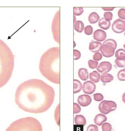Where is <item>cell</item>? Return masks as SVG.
Returning <instances> with one entry per match:
<instances>
[{
	"mask_svg": "<svg viewBox=\"0 0 125 131\" xmlns=\"http://www.w3.org/2000/svg\"><path fill=\"white\" fill-rule=\"evenodd\" d=\"M53 88L41 80L32 79L19 85L15 92V102L23 111L38 114L47 111L55 97Z\"/></svg>",
	"mask_w": 125,
	"mask_h": 131,
	"instance_id": "1",
	"label": "cell"
},
{
	"mask_svg": "<svg viewBox=\"0 0 125 131\" xmlns=\"http://www.w3.org/2000/svg\"><path fill=\"white\" fill-rule=\"evenodd\" d=\"M118 15L120 18L125 20V9L121 8L118 11Z\"/></svg>",
	"mask_w": 125,
	"mask_h": 131,
	"instance_id": "33",
	"label": "cell"
},
{
	"mask_svg": "<svg viewBox=\"0 0 125 131\" xmlns=\"http://www.w3.org/2000/svg\"><path fill=\"white\" fill-rule=\"evenodd\" d=\"M100 18V16L97 13L93 12L91 13L89 15L88 20L90 24H95L98 22Z\"/></svg>",
	"mask_w": 125,
	"mask_h": 131,
	"instance_id": "20",
	"label": "cell"
},
{
	"mask_svg": "<svg viewBox=\"0 0 125 131\" xmlns=\"http://www.w3.org/2000/svg\"><path fill=\"white\" fill-rule=\"evenodd\" d=\"M81 109L80 106L77 103H74V114H77L80 113Z\"/></svg>",
	"mask_w": 125,
	"mask_h": 131,
	"instance_id": "34",
	"label": "cell"
},
{
	"mask_svg": "<svg viewBox=\"0 0 125 131\" xmlns=\"http://www.w3.org/2000/svg\"><path fill=\"white\" fill-rule=\"evenodd\" d=\"M111 25L110 21L107 20L104 18H102L99 20L98 25L100 28L102 29L107 30L108 29Z\"/></svg>",
	"mask_w": 125,
	"mask_h": 131,
	"instance_id": "15",
	"label": "cell"
},
{
	"mask_svg": "<svg viewBox=\"0 0 125 131\" xmlns=\"http://www.w3.org/2000/svg\"><path fill=\"white\" fill-rule=\"evenodd\" d=\"M114 62L118 67L123 68L125 67V57L116 59Z\"/></svg>",
	"mask_w": 125,
	"mask_h": 131,
	"instance_id": "24",
	"label": "cell"
},
{
	"mask_svg": "<svg viewBox=\"0 0 125 131\" xmlns=\"http://www.w3.org/2000/svg\"><path fill=\"white\" fill-rule=\"evenodd\" d=\"M100 74L96 71H93L89 74V78L90 80L95 83L100 82Z\"/></svg>",
	"mask_w": 125,
	"mask_h": 131,
	"instance_id": "19",
	"label": "cell"
},
{
	"mask_svg": "<svg viewBox=\"0 0 125 131\" xmlns=\"http://www.w3.org/2000/svg\"><path fill=\"white\" fill-rule=\"evenodd\" d=\"M103 44L108 45L112 47L114 49H116L117 47V43L115 40L112 39H108L103 42Z\"/></svg>",
	"mask_w": 125,
	"mask_h": 131,
	"instance_id": "25",
	"label": "cell"
},
{
	"mask_svg": "<svg viewBox=\"0 0 125 131\" xmlns=\"http://www.w3.org/2000/svg\"><path fill=\"white\" fill-rule=\"evenodd\" d=\"M113 79L114 77L112 75L109 73H102L101 76V81L104 83L111 82Z\"/></svg>",
	"mask_w": 125,
	"mask_h": 131,
	"instance_id": "18",
	"label": "cell"
},
{
	"mask_svg": "<svg viewBox=\"0 0 125 131\" xmlns=\"http://www.w3.org/2000/svg\"><path fill=\"white\" fill-rule=\"evenodd\" d=\"M99 130L98 127L96 125H90L88 127L87 131H98Z\"/></svg>",
	"mask_w": 125,
	"mask_h": 131,
	"instance_id": "38",
	"label": "cell"
},
{
	"mask_svg": "<svg viewBox=\"0 0 125 131\" xmlns=\"http://www.w3.org/2000/svg\"><path fill=\"white\" fill-rule=\"evenodd\" d=\"M115 57L116 59L125 57V50H124L120 49L118 50L115 53Z\"/></svg>",
	"mask_w": 125,
	"mask_h": 131,
	"instance_id": "27",
	"label": "cell"
},
{
	"mask_svg": "<svg viewBox=\"0 0 125 131\" xmlns=\"http://www.w3.org/2000/svg\"><path fill=\"white\" fill-rule=\"evenodd\" d=\"M94 99L96 101L100 102L103 100L104 97L102 94L100 93H96L93 95Z\"/></svg>",
	"mask_w": 125,
	"mask_h": 131,
	"instance_id": "31",
	"label": "cell"
},
{
	"mask_svg": "<svg viewBox=\"0 0 125 131\" xmlns=\"http://www.w3.org/2000/svg\"><path fill=\"white\" fill-rule=\"evenodd\" d=\"M74 29L77 32L81 33L84 29L85 25L83 22L80 20H77L74 24Z\"/></svg>",
	"mask_w": 125,
	"mask_h": 131,
	"instance_id": "22",
	"label": "cell"
},
{
	"mask_svg": "<svg viewBox=\"0 0 125 131\" xmlns=\"http://www.w3.org/2000/svg\"><path fill=\"white\" fill-rule=\"evenodd\" d=\"M117 107V104L115 102L113 101L104 100L100 103L98 108L101 113L107 115L110 112L115 110Z\"/></svg>",
	"mask_w": 125,
	"mask_h": 131,
	"instance_id": "6",
	"label": "cell"
},
{
	"mask_svg": "<svg viewBox=\"0 0 125 131\" xmlns=\"http://www.w3.org/2000/svg\"><path fill=\"white\" fill-rule=\"evenodd\" d=\"M77 101L81 106L86 107L90 104L92 99L89 95H82L78 97Z\"/></svg>",
	"mask_w": 125,
	"mask_h": 131,
	"instance_id": "11",
	"label": "cell"
},
{
	"mask_svg": "<svg viewBox=\"0 0 125 131\" xmlns=\"http://www.w3.org/2000/svg\"><path fill=\"white\" fill-rule=\"evenodd\" d=\"M14 66V56L7 45L0 39V88L12 77Z\"/></svg>",
	"mask_w": 125,
	"mask_h": 131,
	"instance_id": "3",
	"label": "cell"
},
{
	"mask_svg": "<svg viewBox=\"0 0 125 131\" xmlns=\"http://www.w3.org/2000/svg\"><path fill=\"white\" fill-rule=\"evenodd\" d=\"M85 33L86 35H92L93 32V28L91 26H87L85 28Z\"/></svg>",
	"mask_w": 125,
	"mask_h": 131,
	"instance_id": "32",
	"label": "cell"
},
{
	"mask_svg": "<svg viewBox=\"0 0 125 131\" xmlns=\"http://www.w3.org/2000/svg\"><path fill=\"white\" fill-rule=\"evenodd\" d=\"M107 116L102 114H98L95 116L94 122L96 125L100 126L105 122L107 121Z\"/></svg>",
	"mask_w": 125,
	"mask_h": 131,
	"instance_id": "14",
	"label": "cell"
},
{
	"mask_svg": "<svg viewBox=\"0 0 125 131\" xmlns=\"http://www.w3.org/2000/svg\"><path fill=\"white\" fill-rule=\"evenodd\" d=\"M103 16L106 19L110 21L112 19L113 15L112 13L110 12H106L104 13Z\"/></svg>",
	"mask_w": 125,
	"mask_h": 131,
	"instance_id": "37",
	"label": "cell"
},
{
	"mask_svg": "<svg viewBox=\"0 0 125 131\" xmlns=\"http://www.w3.org/2000/svg\"><path fill=\"white\" fill-rule=\"evenodd\" d=\"M124 35H125V33H124Z\"/></svg>",
	"mask_w": 125,
	"mask_h": 131,
	"instance_id": "42",
	"label": "cell"
},
{
	"mask_svg": "<svg viewBox=\"0 0 125 131\" xmlns=\"http://www.w3.org/2000/svg\"><path fill=\"white\" fill-rule=\"evenodd\" d=\"M102 56L101 53L97 52L95 53L93 56V59L96 61H99L102 59Z\"/></svg>",
	"mask_w": 125,
	"mask_h": 131,
	"instance_id": "35",
	"label": "cell"
},
{
	"mask_svg": "<svg viewBox=\"0 0 125 131\" xmlns=\"http://www.w3.org/2000/svg\"><path fill=\"white\" fill-rule=\"evenodd\" d=\"M112 66L110 62L103 61L101 62L97 68V70L100 73H107L111 71Z\"/></svg>",
	"mask_w": 125,
	"mask_h": 131,
	"instance_id": "10",
	"label": "cell"
},
{
	"mask_svg": "<svg viewBox=\"0 0 125 131\" xmlns=\"http://www.w3.org/2000/svg\"><path fill=\"white\" fill-rule=\"evenodd\" d=\"M96 89V85L91 81H86L84 82L83 84V91L86 94L91 95L95 92Z\"/></svg>",
	"mask_w": 125,
	"mask_h": 131,
	"instance_id": "9",
	"label": "cell"
},
{
	"mask_svg": "<svg viewBox=\"0 0 125 131\" xmlns=\"http://www.w3.org/2000/svg\"><path fill=\"white\" fill-rule=\"evenodd\" d=\"M39 68L41 74L49 81L60 84V47L47 50L40 58Z\"/></svg>",
	"mask_w": 125,
	"mask_h": 131,
	"instance_id": "2",
	"label": "cell"
},
{
	"mask_svg": "<svg viewBox=\"0 0 125 131\" xmlns=\"http://www.w3.org/2000/svg\"><path fill=\"white\" fill-rule=\"evenodd\" d=\"M102 9H103L104 11H112L114 9V8L113 7H104L102 8Z\"/></svg>",
	"mask_w": 125,
	"mask_h": 131,
	"instance_id": "39",
	"label": "cell"
},
{
	"mask_svg": "<svg viewBox=\"0 0 125 131\" xmlns=\"http://www.w3.org/2000/svg\"><path fill=\"white\" fill-rule=\"evenodd\" d=\"M60 103L56 107L55 112V118L57 125L60 126Z\"/></svg>",
	"mask_w": 125,
	"mask_h": 131,
	"instance_id": "23",
	"label": "cell"
},
{
	"mask_svg": "<svg viewBox=\"0 0 125 131\" xmlns=\"http://www.w3.org/2000/svg\"><path fill=\"white\" fill-rule=\"evenodd\" d=\"M117 77L118 80L120 81H125V68L121 70L118 72Z\"/></svg>",
	"mask_w": 125,
	"mask_h": 131,
	"instance_id": "26",
	"label": "cell"
},
{
	"mask_svg": "<svg viewBox=\"0 0 125 131\" xmlns=\"http://www.w3.org/2000/svg\"><path fill=\"white\" fill-rule=\"evenodd\" d=\"M101 43L98 41H93L90 43L89 49L93 53L98 52L102 46Z\"/></svg>",
	"mask_w": 125,
	"mask_h": 131,
	"instance_id": "13",
	"label": "cell"
},
{
	"mask_svg": "<svg viewBox=\"0 0 125 131\" xmlns=\"http://www.w3.org/2000/svg\"><path fill=\"white\" fill-rule=\"evenodd\" d=\"M81 57V53L77 50H74V60H78Z\"/></svg>",
	"mask_w": 125,
	"mask_h": 131,
	"instance_id": "36",
	"label": "cell"
},
{
	"mask_svg": "<svg viewBox=\"0 0 125 131\" xmlns=\"http://www.w3.org/2000/svg\"><path fill=\"white\" fill-rule=\"evenodd\" d=\"M112 27L113 31L116 33H122L125 30V21L122 19H117L113 23Z\"/></svg>",
	"mask_w": 125,
	"mask_h": 131,
	"instance_id": "7",
	"label": "cell"
},
{
	"mask_svg": "<svg viewBox=\"0 0 125 131\" xmlns=\"http://www.w3.org/2000/svg\"><path fill=\"white\" fill-rule=\"evenodd\" d=\"M79 77L83 81H86L89 78V73L88 70L85 68H81L79 69L78 72Z\"/></svg>",
	"mask_w": 125,
	"mask_h": 131,
	"instance_id": "16",
	"label": "cell"
},
{
	"mask_svg": "<svg viewBox=\"0 0 125 131\" xmlns=\"http://www.w3.org/2000/svg\"><path fill=\"white\" fill-rule=\"evenodd\" d=\"M6 130L42 131L43 128L41 125L37 120L28 117L14 122Z\"/></svg>",
	"mask_w": 125,
	"mask_h": 131,
	"instance_id": "4",
	"label": "cell"
},
{
	"mask_svg": "<svg viewBox=\"0 0 125 131\" xmlns=\"http://www.w3.org/2000/svg\"><path fill=\"white\" fill-rule=\"evenodd\" d=\"M81 82L77 79L74 80V93L76 94L81 91L82 89Z\"/></svg>",
	"mask_w": 125,
	"mask_h": 131,
	"instance_id": "21",
	"label": "cell"
},
{
	"mask_svg": "<svg viewBox=\"0 0 125 131\" xmlns=\"http://www.w3.org/2000/svg\"><path fill=\"white\" fill-rule=\"evenodd\" d=\"M123 47H124V48L125 49V43L124 45H123Z\"/></svg>",
	"mask_w": 125,
	"mask_h": 131,
	"instance_id": "41",
	"label": "cell"
},
{
	"mask_svg": "<svg viewBox=\"0 0 125 131\" xmlns=\"http://www.w3.org/2000/svg\"><path fill=\"white\" fill-rule=\"evenodd\" d=\"M115 50L112 46L106 44H103L100 49L101 53L105 57H112L114 54Z\"/></svg>",
	"mask_w": 125,
	"mask_h": 131,
	"instance_id": "8",
	"label": "cell"
},
{
	"mask_svg": "<svg viewBox=\"0 0 125 131\" xmlns=\"http://www.w3.org/2000/svg\"><path fill=\"white\" fill-rule=\"evenodd\" d=\"M84 13L82 7H74V13L76 16H80Z\"/></svg>",
	"mask_w": 125,
	"mask_h": 131,
	"instance_id": "28",
	"label": "cell"
},
{
	"mask_svg": "<svg viewBox=\"0 0 125 131\" xmlns=\"http://www.w3.org/2000/svg\"><path fill=\"white\" fill-rule=\"evenodd\" d=\"M51 29L54 40L60 44V10H58L54 17Z\"/></svg>",
	"mask_w": 125,
	"mask_h": 131,
	"instance_id": "5",
	"label": "cell"
},
{
	"mask_svg": "<svg viewBox=\"0 0 125 131\" xmlns=\"http://www.w3.org/2000/svg\"><path fill=\"white\" fill-rule=\"evenodd\" d=\"M102 129L103 131H111L112 130V126L111 124L108 123L102 124Z\"/></svg>",
	"mask_w": 125,
	"mask_h": 131,
	"instance_id": "29",
	"label": "cell"
},
{
	"mask_svg": "<svg viewBox=\"0 0 125 131\" xmlns=\"http://www.w3.org/2000/svg\"><path fill=\"white\" fill-rule=\"evenodd\" d=\"M98 62L97 61H94L93 60H89L88 61V65L91 69H95L97 68L98 65Z\"/></svg>",
	"mask_w": 125,
	"mask_h": 131,
	"instance_id": "30",
	"label": "cell"
},
{
	"mask_svg": "<svg viewBox=\"0 0 125 131\" xmlns=\"http://www.w3.org/2000/svg\"><path fill=\"white\" fill-rule=\"evenodd\" d=\"M74 121L76 125L82 126H85L86 123V119L84 116L81 115H76L74 118Z\"/></svg>",
	"mask_w": 125,
	"mask_h": 131,
	"instance_id": "17",
	"label": "cell"
},
{
	"mask_svg": "<svg viewBox=\"0 0 125 131\" xmlns=\"http://www.w3.org/2000/svg\"><path fill=\"white\" fill-rule=\"evenodd\" d=\"M107 33L102 30H96L93 34V38L98 41L102 42L107 38Z\"/></svg>",
	"mask_w": 125,
	"mask_h": 131,
	"instance_id": "12",
	"label": "cell"
},
{
	"mask_svg": "<svg viewBox=\"0 0 125 131\" xmlns=\"http://www.w3.org/2000/svg\"><path fill=\"white\" fill-rule=\"evenodd\" d=\"M122 101L125 104V92L122 95Z\"/></svg>",
	"mask_w": 125,
	"mask_h": 131,
	"instance_id": "40",
	"label": "cell"
}]
</instances>
